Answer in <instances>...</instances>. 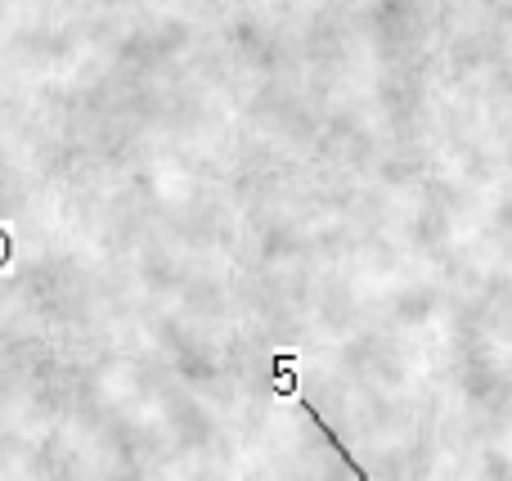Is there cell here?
I'll list each match as a JSON object with an SVG mask.
<instances>
[{
  "label": "cell",
  "mask_w": 512,
  "mask_h": 481,
  "mask_svg": "<svg viewBox=\"0 0 512 481\" xmlns=\"http://www.w3.org/2000/svg\"><path fill=\"white\" fill-rule=\"evenodd\" d=\"M270 365H274V392H279V396H288V401H297L301 405V410H306V419H315V428L319 432H324V437H328V446H333L337 450V455H342V464L346 468H351V473L355 477H360V481H373L369 473H364V468L360 464H355V459H351V450H346L342 446V437H337V432L333 428H328V423L324 419H319V410H315V405H310L306 401V396H301L297 392V369H292V365H297V356H292V351H279V356H274L270 360Z\"/></svg>",
  "instance_id": "6da1fadb"
}]
</instances>
